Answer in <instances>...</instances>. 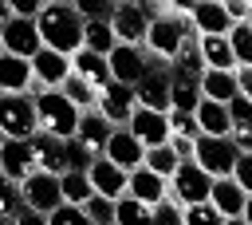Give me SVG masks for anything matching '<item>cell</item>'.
<instances>
[{"mask_svg":"<svg viewBox=\"0 0 252 225\" xmlns=\"http://www.w3.org/2000/svg\"><path fill=\"white\" fill-rule=\"evenodd\" d=\"M248 28H252V8H248Z\"/></svg>","mask_w":252,"mask_h":225,"instance_id":"cell-51","label":"cell"},{"mask_svg":"<svg viewBox=\"0 0 252 225\" xmlns=\"http://www.w3.org/2000/svg\"><path fill=\"white\" fill-rule=\"evenodd\" d=\"M197 126H201L205 138H232V118H228V107H224V103L201 99V107H197Z\"/></svg>","mask_w":252,"mask_h":225,"instance_id":"cell-25","label":"cell"},{"mask_svg":"<svg viewBox=\"0 0 252 225\" xmlns=\"http://www.w3.org/2000/svg\"><path fill=\"white\" fill-rule=\"evenodd\" d=\"M59 91H63V95H67V99H71L79 111H94V95H98V91H94V87H91L83 75H75V71H71V79H67Z\"/></svg>","mask_w":252,"mask_h":225,"instance_id":"cell-31","label":"cell"},{"mask_svg":"<svg viewBox=\"0 0 252 225\" xmlns=\"http://www.w3.org/2000/svg\"><path fill=\"white\" fill-rule=\"evenodd\" d=\"M35 95V75H32V59H20V55H0V95Z\"/></svg>","mask_w":252,"mask_h":225,"instance_id":"cell-17","label":"cell"},{"mask_svg":"<svg viewBox=\"0 0 252 225\" xmlns=\"http://www.w3.org/2000/svg\"><path fill=\"white\" fill-rule=\"evenodd\" d=\"M32 75H35V87H39V91H59V87L71 79V59L43 47V51L32 59Z\"/></svg>","mask_w":252,"mask_h":225,"instance_id":"cell-15","label":"cell"},{"mask_svg":"<svg viewBox=\"0 0 252 225\" xmlns=\"http://www.w3.org/2000/svg\"><path fill=\"white\" fill-rule=\"evenodd\" d=\"M32 146H35L39 174H55V178H63V174L71 170V162H67V142H59V138H51V134H35Z\"/></svg>","mask_w":252,"mask_h":225,"instance_id":"cell-23","label":"cell"},{"mask_svg":"<svg viewBox=\"0 0 252 225\" xmlns=\"http://www.w3.org/2000/svg\"><path fill=\"white\" fill-rule=\"evenodd\" d=\"M51 225H91V217L83 213V205H59L51 213Z\"/></svg>","mask_w":252,"mask_h":225,"instance_id":"cell-40","label":"cell"},{"mask_svg":"<svg viewBox=\"0 0 252 225\" xmlns=\"http://www.w3.org/2000/svg\"><path fill=\"white\" fill-rule=\"evenodd\" d=\"M244 221L252 225V197H248V209H244Z\"/></svg>","mask_w":252,"mask_h":225,"instance_id":"cell-48","label":"cell"},{"mask_svg":"<svg viewBox=\"0 0 252 225\" xmlns=\"http://www.w3.org/2000/svg\"><path fill=\"white\" fill-rule=\"evenodd\" d=\"M134 107H138V95H134V87H126V83H106V87H98V95H94V111L110 122V126H126L130 122V114H134Z\"/></svg>","mask_w":252,"mask_h":225,"instance_id":"cell-7","label":"cell"},{"mask_svg":"<svg viewBox=\"0 0 252 225\" xmlns=\"http://www.w3.org/2000/svg\"><path fill=\"white\" fill-rule=\"evenodd\" d=\"M248 8H252V0H224V12L232 20V28L236 24H248Z\"/></svg>","mask_w":252,"mask_h":225,"instance_id":"cell-43","label":"cell"},{"mask_svg":"<svg viewBox=\"0 0 252 225\" xmlns=\"http://www.w3.org/2000/svg\"><path fill=\"white\" fill-rule=\"evenodd\" d=\"M169 87H173V79H169L165 71H150V75H146V79L134 87L138 107L158 111V114H169Z\"/></svg>","mask_w":252,"mask_h":225,"instance_id":"cell-22","label":"cell"},{"mask_svg":"<svg viewBox=\"0 0 252 225\" xmlns=\"http://www.w3.org/2000/svg\"><path fill=\"white\" fill-rule=\"evenodd\" d=\"M228 43H232V55L240 67H252V28L248 24H236L228 32Z\"/></svg>","mask_w":252,"mask_h":225,"instance_id":"cell-35","label":"cell"},{"mask_svg":"<svg viewBox=\"0 0 252 225\" xmlns=\"http://www.w3.org/2000/svg\"><path fill=\"white\" fill-rule=\"evenodd\" d=\"M20 209H24L20 186H16V182H8V178L0 174V217H16Z\"/></svg>","mask_w":252,"mask_h":225,"instance_id":"cell-37","label":"cell"},{"mask_svg":"<svg viewBox=\"0 0 252 225\" xmlns=\"http://www.w3.org/2000/svg\"><path fill=\"white\" fill-rule=\"evenodd\" d=\"M201 83L197 79H173V87H169V111H181V114H197V107H201Z\"/></svg>","mask_w":252,"mask_h":225,"instance_id":"cell-29","label":"cell"},{"mask_svg":"<svg viewBox=\"0 0 252 225\" xmlns=\"http://www.w3.org/2000/svg\"><path fill=\"white\" fill-rule=\"evenodd\" d=\"M59 186H63V205H87L94 197V186H91L87 170H67L59 178Z\"/></svg>","mask_w":252,"mask_h":225,"instance_id":"cell-30","label":"cell"},{"mask_svg":"<svg viewBox=\"0 0 252 225\" xmlns=\"http://www.w3.org/2000/svg\"><path fill=\"white\" fill-rule=\"evenodd\" d=\"M232 182L252 197V158H248V154H240V162H236V170H232Z\"/></svg>","mask_w":252,"mask_h":225,"instance_id":"cell-42","label":"cell"},{"mask_svg":"<svg viewBox=\"0 0 252 225\" xmlns=\"http://www.w3.org/2000/svg\"><path fill=\"white\" fill-rule=\"evenodd\" d=\"M83 213L91 217V225H118V201H110V197H91L87 205H83Z\"/></svg>","mask_w":252,"mask_h":225,"instance_id":"cell-34","label":"cell"},{"mask_svg":"<svg viewBox=\"0 0 252 225\" xmlns=\"http://www.w3.org/2000/svg\"><path fill=\"white\" fill-rule=\"evenodd\" d=\"M106 63H110V79H114V83H126V87H138V83L150 75V59H146L142 47L118 43V47L106 55Z\"/></svg>","mask_w":252,"mask_h":225,"instance_id":"cell-12","label":"cell"},{"mask_svg":"<svg viewBox=\"0 0 252 225\" xmlns=\"http://www.w3.org/2000/svg\"><path fill=\"white\" fill-rule=\"evenodd\" d=\"M114 134V126L98 114V111H83V118H79V134H75V142L91 154V158H102V150H106V138Z\"/></svg>","mask_w":252,"mask_h":225,"instance_id":"cell-20","label":"cell"},{"mask_svg":"<svg viewBox=\"0 0 252 225\" xmlns=\"http://www.w3.org/2000/svg\"><path fill=\"white\" fill-rule=\"evenodd\" d=\"M177 166H181V158L173 154V146H158V150H146V170H154L158 178H173L177 174Z\"/></svg>","mask_w":252,"mask_h":225,"instance_id":"cell-32","label":"cell"},{"mask_svg":"<svg viewBox=\"0 0 252 225\" xmlns=\"http://www.w3.org/2000/svg\"><path fill=\"white\" fill-rule=\"evenodd\" d=\"M20 197H24V205L28 209H35V213H55L59 205H63V186H59V178L55 174H35V178H28L24 186H20Z\"/></svg>","mask_w":252,"mask_h":225,"instance_id":"cell-11","label":"cell"},{"mask_svg":"<svg viewBox=\"0 0 252 225\" xmlns=\"http://www.w3.org/2000/svg\"><path fill=\"white\" fill-rule=\"evenodd\" d=\"M83 24L87 20L79 16V8L75 4H63V0H47L43 12H39V20H35L43 47L47 51H59L67 59L75 51H83Z\"/></svg>","mask_w":252,"mask_h":225,"instance_id":"cell-1","label":"cell"},{"mask_svg":"<svg viewBox=\"0 0 252 225\" xmlns=\"http://www.w3.org/2000/svg\"><path fill=\"white\" fill-rule=\"evenodd\" d=\"M0 36H4V51H8V55L35 59V55L43 51V39H39L35 20H16V16H12V20L0 28Z\"/></svg>","mask_w":252,"mask_h":225,"instance_id":"cell-13","label":"cell"},{"mask_svg":"<svg viewBox=\"0 0 252 225\" xmlns=\"http://www.w3.org/2000/svg\"><path fill=\"white\" fill-rule=\"evenodd\" d=\"M35 134H39V118L32 95H0V138L32 142Z\"/></svg>","mask_w":252,"mask_h":225,"instance_id":"cell-4","label":"cell"},{"mask_svg":"<svg viewBox=\"0 0 252 225\" xmlns=\"http://www.w3.org/2000/svg\"><path fill=\"white\" fill-rule=\"evenodd\" d=\"M154 221H158V225H181V205H177L173 197H165V201L154 209Z\"/></svg>","mask_w":252,"mask_h":225,"instance_id":"cell-41","label":"cell"},{"mask_svg":"<svg viewBox=\"0 0 252 225\" xmlns=\"http://www.w3.org/2000/svg\"><path fill=\"white\" fill-rule=\"evenodd\" d=\"M102 158L106 162H114L118 170H126V174H134L138 166H146V146L126 130V126H114V134L106 138V150H102Z\"/></svg>","mask_w":252,"mask_h":225,"instance_id":"cell-14","label":"cell"},{"mask_svg":"<svg viewBox=\"0 0 252 225\" xmlns=\"http://www.w3.org/2000/svg\"><path fill=\"white\" fill-rule=\"evenodd\" d=\"M236 91L244 99H252V67H236Z\"/></svg>","mask_w":252,"mask_h":225,"instance_id":"cell-45","label":"cell"},{"mask_svg":"<svg viewBox=\"0 0 252 225\" xmlns=\"http://www.w3.org/2000/svg\"><path fill=\"white\" fill-rule=\"evenodd\" d=\"M189 24H193L197 36H228L232 32V20H228L224 4H213V0L189 4Z\"/></svg>","mask_w":252,"mask_h":225,"instance_id":"cell-18","label":"cell"},{"mask_svg":"<svg viewBox=\"0 0 252 225\" xmlns=\"http://www.w3.org/2000/svg\"><path fill=\"white\" fill-rule=\"evenodd\" d=\"M169 130L181 134V138H201V126H197V114H181V111H169Z\"/></svg>","mask_w":252,"mask_h":225,"instance_id":"cell-39","label":"cell"},{"mask_svg":"<svg viewBox=\"0 0 252 225\" xmlns=\"http://www.w3.org/2000/svg\"><path fill=\"white\" fill-rule=\"evenodd\" d=\"M32 103H35L39 134H51V138H59V142H75L83 111H79L63 91H35V95H32Z\"/></svg>","mask_w":252,"mask_h":225,"instance_id":"cell-2","label":"cell"},{"mask_svg":"<svg viewBox=\"0 0 252 225\" xmlns=\"http://www.w3.org/2000/svg\"><path fill=\"white\" fill-rule=\"evenodd\" d=\"M197 51H201V63L205 71H236V55H232V43L228 36H201L197 39Z\"/></svg>","mask_w":252,"mask_h":225,"instance_id":"cell-24","label":"cell"},{"mask_svg":"<svg viewBox=\"0 0 252 225\" xmlns=\"http://www.w3.org/2000/svg\"><path fill=\"white\" fill-rule=\"evenodd\" d=\"M181 225H224V217L209 201H201V205H185L181 209Z\"/></svg>","mask_w":252,"mask_h":225,"instance_id":"cell-36","label":"cell"},{"mask_svg":"<svg viewBox=\"0 0 252 225\" xmlns=\"http://www.w3.org/2000/svg\"><path fill=\"white\" fill-rule=\"evenodd\" d=\"M71 71H75V75H83L94 91L110 83V63H106V55H94V51H87V47L71 55Z\"/></svg>","mask_w":252,"mask_h":225,"instance_id":"cell-26","label":"cell"},{"mask_svg":"<svg viewBox=\"0 0 252 225\" xmlns=\"http://www.w3.org/2000/svg\"><path fill=\"white\" fill-rule=\"evenodd\" d=\"M0 55H4V36H0Z\"/></svg>","mask_w":252,"mask_h":225,"instance_id":"cell-52","label":"cell"},{"mask_svg":"<svg viewBox=\"0 0 252 225\" xmlns=\"http://www.w3.org/2000/svg\"><path fill=\"white\" fill-rule=\"evenodd\" d=\"M126 130H130L146 150L169 146V138H173V130H169V114H158V111H146V107H134Z\"/></svg>","mask_w":252,"mask_h":225,"instance_id":"cell-9","label":"cell"},{"mask_svg":"<svg viewBox=\"0 0 252 225\" xmlns=\"http://www.w3.org/2000/svg\"><path fill=\"white\" fill-rule=\"evenodd\" d=\"M83 47L94 51V55H110V51L118 47L110 20H87V24H83Z\"/></svg>","mask_w":252,"mask_h":225,"instance_id":"cell-28","label":"cell"},{"mask_svg":"<svg viewBox=\"0 0 252 225\" xmlns=\"http://www.w3.org/2000/svg\"><path fill=\"white\" fill-rule=\"evenodd\" d=\"M193 36V24L185 20V16H173V12H161V16H154L150 20V32H146V51L150 55H161V59H177L181 55V47H185V39Z\"/></svg>","mask_w":252,"mask_h":225,"instance_id":"cell-3","label":"cell"},{"mask_svg":"<svg viewBox=\"0 0 252 225\" xmlns=\"http://www.w3.org/2000/svg\"><path fill=\"white\" fill-rule=\"evenodd\" d=\"M209 205H213L224 221H232V217H244V209H248V193H244L232 178H217V182H213V193H209Z\"/></svg>","mask_w":252,"mask_h":225,"instance_id":"cell-21","label":"cell"},{"mask_svg":"<svg viewBox=\"0 0 252 225\" xmlns=\"http://www.w3.org/2000/svg\"><path fill=\"white\" fill-rule=\"evenodd\" d=\"M193 162L209 174V178H232L236 162H240V150L232 146V138H197V150H193Z\"/></svg>","mask_w":252,"mask_h":225,"instance_id":"cell-5","label":"cell"},{"mask_svg":"<svg viewBox=\"0 0 252 225\" xmlns=\"http://www.w3.org/2000/svg\"><path fill=\"white\" fill-rule=\"evenodd\" d=\"M0 174L16 186H24L28 178L39 174V162H35V146L32 142H16V138H0Z\"/></svg>","mask_w":252,"mask_h":225,"instance_id":"cell-8","label":"cell"},{"mask_svg":"<svg viewBox=\"0 0 252 225\" xmlns=\"http://www.w3.org/2000/svg\"><path fill=\"white\" fill-rule=\"evenodd\" d=\"M87 178H91V186H94V193H98V197H110V201H122V197H126L130 174H126V170H118L114 162L94 158V162H91V170H87Z\"/></svg>","mask_w":252,"mask_h":225,"instance_id":"cell-16","label":"cell"},{"mask_svg":"<svg viewBox=\"0 0 252 225\" xmlns=\"http://www.w3.org/2000/svg\"><path fill=\"white\" fill-rule=\"evenodd\" d=\"M228 118H232V130H252V99L236 95L228 103Z\"/></svg>","mask_w":252,"mask_h":225,"instance_id":"cell-38","label":"cell"},{"mask_svg":"<svg viewBox=\"0 0 252 225\" xmlns=\"http://www.w3.org/2000/svg\"><path fill=\"white\" fill-rule=\"evenodd\" d=\"M197 83H201V95H205V99L224 103V107L240 95V91H236V71H205Z\"/></svg>","mask_w":252,"mask_h":225,"instance_id":"cell-27","label":"cell"},{"mask_svg":"<svg viewBox=\"0 0 252 225\" xmlns=\"http://www.w3.org/2000/svg\"><path fill=\"white\" fill-rule=\"evenodd\" d=\"M110 28H114V39H118V43L142 47V43H146V32H150V16L142 12V4H114Z\"/></svg>","mask_w":252,"mask_h":225,"instance_id":"cell-10","label":"cell"},{"mask_svg":"<svg viewBox=\"0 0 252 225\" xmlns=\"http://www.w3.org/2000/svg\"><path fill=\"white\" fill-rule=\"evenodd\" d=\"M16 225H51V217H47V213H35V209L24 205V209L16 213Z\"/></svg>","mask_w":252,"mask_h":225,"instance_id":"cell-44","label":"cell"},{"mask_svg":"<svg viewBox=\"0 0 252 225\" xmlns=\"http://www.w3.org/2000/svg\"><path fill=\"white\" fill-rule=\"evenodd\" d=\"M224 225H248V221H244V217H232V221H224Z\"/></svg>","mask_w":252,"mask_h":225,"instance_id":"cell-49","label":"cell"},{"mask_svg":"<svg viewBox=\"0 0 252 225\" xmlns=\"http://www.w3.org/2000/svg\"><path fill=\"white\" fill-rule=\"evenodd\" d=\"M213 182H217V178H209L197 162H181L177 174L169 178V197H173L181 209H185V205H201V201H209Z\"/></svg>","mask_w":252,"mask_h":225,"instance_id":"cell-6","label":"cell"},{"mask_svg":"<svg viewBox=\"0 0 252 225\" xmlns=\"http://www.w3.org/2000/svg\"><path fill=\"white\" fill-rule=\"evenodd\" d=\"M12 20V8H8V0H0V28Z\"/></svg>","mask_w":252,"mask_h":225,"instance_id":"cell-47","label":"cell"},{"mask_svg":"<svg viewBox=\"0 0 252 225\" xmlns=\"http://www.w3.org/2000/svg\"><path fill=\"white\" fill-rule=\"evenodd\" d=\"M126 193H130L134 201H142V205L158 209V205H161V201L169 197V182H165V178H158L154 170L138 166V170L130 174V186H126Z\"/></svg>","mask_w":252,"mask_h":225,"instance_id":"cell-19","label":"cell"},{"mask_svg":"<svg viewBox=\"0 0 252 225\" xmlns=\"http://www.w3.org/2000/svg\"><path fill=\"white\" fill-rule=\"evenodd\" d=\"M0 225H16V217H0Z\"/></svg>","mask_w":252,"mask_h":225,"instance_id":"cell-50","label":"cell"},{"mask_svg":"<svg viewBox=\"0 0 252 225\" xmlns=\"http://www.w3.org/2000/svg\"><path fill=\"white\" fill-rule=\"evenodd\" d=\"M232 146L252 158V130H232Z\"/></svg>","mask_w":252,"mask_h":225,"instance_id":"cell-46","label":"cell"},{"mask_svg":"<svg viewBox=\"0 0 252 225\" xmlns=\"http://www.w3.org/2000/svg\"><path fill=\"white\" fill-rule=\"evenodd\" d=\"M118 225H158V221H154V209L150 205H142V201H134L126 193L118 201Z\"/></svg>","mask_w":252,"mask_h":225,"instance_id":"cell-33","label":"cell"}]
</instances>
